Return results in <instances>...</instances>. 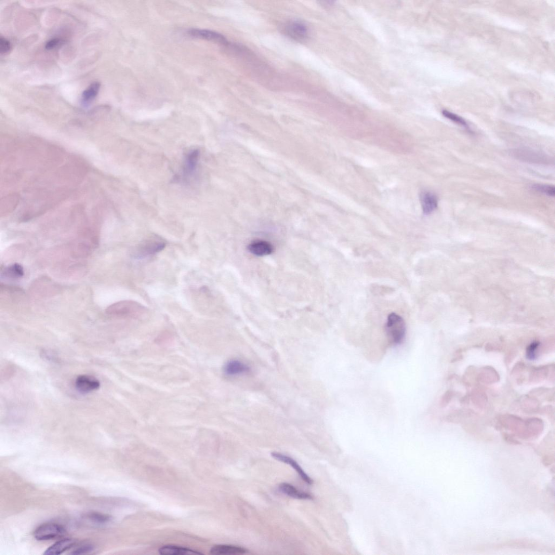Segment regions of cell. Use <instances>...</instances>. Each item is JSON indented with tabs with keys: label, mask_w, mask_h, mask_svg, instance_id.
<instances>
[{
	"label": "cell",
	"mask_w": 555,
	"mask_h": 555,
	"mask_svg": "<svg viewBox=\"0 0 555 555\" xmlns=\"http://www.w3.org/2000/svg\"><path fill=\"white\" fill-rule=\"evenodd\" d=\"M106 312L112 316L138 318L146 314L147 308L135 301H123L112 304Z\"/></svg>",
	"instance_id": "obj_1"
},
{
	"label": "cell",
	"mask_w": 555,
	"mask_h": 555,
	"mask_svg": "<svg viewBox=\"0 0 555 555\" xmlns=\"http://www.w3.org/2000/svg\"><path fill=\"white\" fill-rule=\"evenodd\" d=\"M386 330L388 337L393 344H401L405 339L406 332L404 319L396 314L392 313L388 317Z\"/></svg>",
	"instance_id": "obj_2"
},
{
	"label": "cell",
	"mask_w": 555,
	"mask_h": 555,
	"mask_svg": "<svg viewBox=\"0 0 555 555\" xmlns=\"http://www.w3.org/2000/svg\"><path fill=\"white\" fill-rule=\"evenodd\" d=\"M66 534L64 527L56 523H46L38 527L34 532V536L38 541H47L63 537Z\"/></svg>",
	"instance_id": "obj_3"
},
{
	"label": "cell",
	"mask_w": 555,
	"mask_h": 555,
	"mask_svg": "<svg viewBox=\"0 0 555 555\" xmlns=\"http://www.w3.org/2000/svg\"><path fill=\"white\" fill-rule=\"evenodd\" d=\"M166 246V242L158 237L144 240L137 247V255L140 257L153 255L161 252Z\"/></svg>",
	"instance_id": "obj_4"
},
{
	"label": "cell",
	"mask_w": 555,
	"mask_h": 555,
	"mask_svg": "<svg viewBox=\"0 0 555 555\" xmlns=\"http://www.w3.org/2000/svg\"><path fill=\"white\" fill-rule=\"evenodd\" d=\"M285 34L291 39L304 41L308 39L309 30L307 26L300 21H291L286 23L284 26Z\"/></svg>",
	"instance_id": "obj_5"
},
{
	"label": "cell",
	"mask_w": 555,
	"mask_h": 555,
	"mask_svg": "<svg viewBox=\"0 0 555 555\" xmlns=\"http://www.w3.org/2000/svg\"><path fill=\"white\" fill-rule=\"evenodd\" d=\"M271 456L273 458H275L278 461L283 462L286 463L289 465L291 466L296 472L299 475L303 481L307 483L309 485L313 484V480L305 473L302 469L301 466L298 464L297 462L294 460L291 457H288L283 454H281L278 452H272Z\"/></svg>",
	"instance_id": "obj_6"
},
{
	"label": "cell",
	"mask_w": 555,
	"mask_h": 555,
	"mask_svg": "<svg viewBox=\"0 0 555 555\" xmlns=\"http://www.w3.org/2000/svg\"><path fill=\"white\" fill-rule=\"evenodd\" d=\"M75 387L80 393H88L99 389L100 382L93 376L80 375L76 379Z\"/></svg>",
	"instance_id": "obj_7"
},
{
	"label": "cell",
	"mask_w": 555,
	"mask_h": 555,
	"mask_svg": "<svg viewBox=\"0 0 555 555\" xmlns=\"http://www.w3.org/2000/svg\"><path fill=\"white\" fill-rule=\"evenodd\" d=\"M189 35L194 37L198 38L204 40L218 42L223 44H227V41L226 38L218 33L211 30L193 29L189 30Z\"/></svg>",
	"instance_id": "obj_8"
},
{
	"label": "cell",
	"mask_w": 555,
	"mask_h": 555,
	"mask_svg": "<svg viewBox=\"0 0 555 555\" xmlns=\"http://www.w3.org/2000/svg\"><path fill=\"white\" fill-rule=\"evenodd\" d=\"M77 544L75 539L65 538L53 544L44 552L47 555H59L73 548Z\"/></svg>",
	"instance_id": "obj_9"
},
{
	"label": "cell",
	"mask_w": 555,
	"mask_h": 555,
	"mask_svg": "<svg viewBox=\"0 0 555 555\" xmlns=\"http://www.w3.org/2000/svg\"><path fill=\"white\" fill-rule=\"evenodd\" d=\"M420 202L423 214L429 215L438 207V200L437 196L431 192H423L420 194Z\"/></svg>",
	"instance_id": "obj_10"
},
{
	"label": "cell",
	"mask_w": 555,
	"mask_h": 555,
	"mask_svg": "<svg viewBox=\"0 0 555 555\" xmlns=\"http://www.w3.org/2000/svg\"><path fill=\"white\" fill-rule=\"evenodd\" d=\"M248 551L246 549L239 546L221 544L212 547L210 553L214 555H235L245 554Z\"/></svg>",
	"instance_id": "obj_11"
},
{
	"label": "cell",
	"mask_w": 555,
	"mask_h": 555,
	"mask_svg": "<svg viewBox=\"0 0 555 555\" xmlns=\"http://www.w3.org/2000/svg\"><path fill=\"white\" fill-rule=\"evenodd\" d=\"M248 248L250 253L259 257L270 255L273 251V247L270 243L263 240H257L250 243Z\"/></svg>",
	"instance_id": "obj_12"
},
{
	"label": "cell",
	"mask_w": 555,
	"mask_h": 555,
	"mask_svg": "<svg viewBox=\"0 0 555 555\" xmlns=\"http://www.w3.org/2000/svg\"><path fill=\"white\" fill-rule=\"evenodd\" d=\"M158 553L162 555H192L203 554L201 552L176 545H168L161 547Z\"/></svg>",
	"instance_id": "obj_13"
},
{
	"label": "cell",
	"mask_w": 555,
	"mask_h": 555,
	"mask_svg": "<svg viewBox=\"0 0 555 555\" xmlns=\"http://www.w3.org/2000/svg\"><path fill=\"white\" fill-rule=\"evenodd\" d=\"M279 489L285 495L294 499L304 500H312L313 499V497L310 494L301 491L290 484L281 483L279 486Z\"/></svg>",
	"instance_id": "obj_14"
},
{
	"label": "cell",
	"mask_w": 555,
	"mask_h": 555,
	"mask_svg": "<svg viewBox=\"0 0 555 555\" xmlns=\"http://www.w3.org/2000/svg\"><path fill=\"white\" fill-rule=\"evenodd\" d=\"M249 370L245 364L238 360H232L227 362L224 367L225 373L229 376H234L244 373Z\"/></svg>",
	"instance_id": "obj_15"
},
{
	"label": "cell",
	"mask_w": 555,
	"mask_h": 555,
	"mask_svg": "<svg viewBox=\"0 0 555 555\" xmlns=\"http://www.w3.org/2000/svg\"><path fill=\"white\" fill-rule=\"evenodd\" d=\"M100 87V82H94L83 91L81 98L82 104L88 105L92 102L98 95Z\"/></svg>",
	"instance_id": "obj_16"
},
{
	"label": "cell",
	"mask_w": 555,
	"mask_h": 555,
	"mask_svg": "<svg viewBox=\"0 0 555 555\" xmlns=\"http://www.w3.org/2000/svg\"><path fill=\"white\" fill-rule=\"evenodd\" d=\"M84 518L91 522L97 524H105L112 520L111 516L98 512H89L86 514Z\"/></svg>",
	"instance_id": "obj_17"
},
{
	"label": "cell",
	"mask_w": 555,
	"mask_h": 555,
	"mask_svg": "<svg viewBox=\"0 0 555 555\" xmlns=\"http://www.w3.org/2000/svg\"><path fill=\"white\" fill-rule=\"evenodd\" d=\"M4 273L8 278L17 279L24 276V271L22 266L15 264L5 269Z\"/></svg>",
	"instance_id": "obj_18"
},
{
	"label": "cell",
	"mask_w": 555,
	"mask_h": 555,
	"mask_svg": "<svg viewBox=\"0 0 555 555\" xmlns=\"http://www.w3.org/2000/svg\"><path fill=\"white\" fill-rule=\"evenodd\" d=\"M95 547L92 544L82 543L74 547V549L70 552V554L75 555L86 554L93 551Z\"/></svg>",
	"instance_id": "obj_19"
},
{
	"label": "cell",
	"mask_w": 555,
	"mask_h": 555,
	"mask_svg": "<svg viewBox=\"0 0 555 555\" xmlns=\"http://www.w3.org/2000/svg\"><path fill=\"white\" fill-rule=\"evenodd\" d=\"M533 188L535 189V191L538 192H540L546 195H548L551 197L554 196L555 188L553 186L536 184L533 186Z\"/></svg>",
	"instance_id": "obj_20"
},
{
	"label": "cell",
	"mask_w": 555,
	"mask_h": 555,
	"mask_svg": "<svg viewBox=\"0 0 555 555\" xmlns=\"http://www.w3.org/2000/svg\"><path fill=\"white\" fill-rule=\"evenodd\" d=\"M442 113L444 116L448 119L452 120L453 122L468 128V126L466 121L462 117L456 115V114L446 110H444Z\"/></svg>",
	"instance_id": "obj_21"
},
{
	"label": "cell",
	"mask_w": 555,
	"mask_h": 555,
	"mask_svg": "<svg viewBox=\"0 0 555 555\" xmlns=\"http://www.w3.org/2000/svg\"><path fill=\"white\" fill-rule=\"evenodd\" d=\"M11 44L10 42L5 37H0V53L2 55H7L11 50Z\"/></svg>",
	"instance_id": "obj_22"
},
{
	"label": "cell",
	"mask_w": 555,
	"mask_h": 555,
	"mask_svg": "<svg viewBox=\"0 0 555 555\" xmlns=\"http://www.w3.org/2000/svg\"><path fill=\"white\" fill-rule=\"evenodd\" d=\"M538 347V344L537 342H534L530 345L528 349V357L529 359L533 360L535 357V352L537 347Z\"/></svg>",
	"instance_id": "obj_23"
},
{
	"label": "cell",
	"mask_w": 555,
	"mask_h": 555,
	"mask_svg": "<svg viewBox=\"0 0 555 555\" xmlns=\"http://www.w3.org/2000/svg\"><path fill=\"white\" fill-rule=\"evenodd\" d=\"M62 42L58 38H54L49 40L45 45L46 49L51 50L56 48Z\"/></svg>",
	"instance_id": "obj_24"
}]
</instances>
